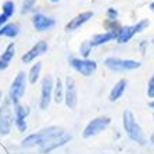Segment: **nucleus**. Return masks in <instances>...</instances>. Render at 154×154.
<instances>
[{
	"label": "nucleus",
	"mask_w": 154,
	"mask_h": 154,
	"mask_svg": "<svg viewBox=\"0 0 154 154\" xmlns=\"http://www.w3.org/2000/svg\"><path fill=\"white\" fill-rule=\"evenodd\" d=\"M110 122H111V119L108 117H99V118L92 119L83 131V137H92L99 135L110 125Z\"/></svg>",
	"instance_id": "39448f33"
},
{
	"label": "nucleus",
	"mask_w": 154,
	"mask_h": 154,
	"mask_svg": "<svg viewBox=\"0 0 154 154\" xmlns=\"http://www.w3.org/2000/svg\"><path fill=\"white\" fill-rule=\"evenodd\" d=\"M119 32H106V33H99L92 39V42H89L90 46H100V45H104V43L110 42L112 39H117Z\"/></svg>",
	"instance_id": "2eb2a0df"
},
{
	"label": "nucleus",
	"mask_w": 154,
	"mask_h": 154,
	"mask_svg": "<svg viewBox=\"0 0 154 154\" xmlns=\"http://www.w3.org/2000/svg\"><path fill=\"white\" fill-rule=\"evenodd\" d=\"M32 22H33V26L36 28V31H40V32H43V31H46V29L51 28V26L54 25L53 20L45 17L43 14H36L35 17H33Z\"/></svg>",
	"instance_id": "ddd939ff"
},
{
	"label": "nucleus",
	"mask_w": 154,
	"mask_h": 154,
	"mask_svg": "<svg viewBox=\"0 0 154 154\" xmlns=\"http://www.w3.org/2000/svg\"><path fill=\"white\" fill-rule=\"evenodd\" d=\"M147 25H149V21L147 20H143V21L137 22L136 25L133 26H125V28H121V31H119L118 36H117V40H118V43H126L129 42V40L133 38V35L137 32H142L144 28H147Z\"/></svg>",
	"instance_id": "0eeeda50"
},
{
	"label": "nucleus",
	"mask_w": 154,
	"mask_h": 154,
	"mask_svg": "<svg viewBox=\"0 0 154 154\" xmlns=\"http://www.w3.org/2000/svg\"><path fill=\"white\" fill-rule=\"evenodd\" d=\"M14 53H15L14 43H11V45H8V47L6 49V51L3 53V56L0 57V61H2V63H4V64L10 63V60H11L13 57H14Z\"/></svg>",
	"instance_id": "a211bd4d"
},
{
	"label": "nucleus",
	"mask_w": 154,
	"mask_h": 154,
	"mask_svg": "<svg viewBox=\"0 0 154 154\" xmlns=\"http://www.w3.org/2000/svg\"><path fill=\"white\" fill-rule=\"evenodd\" d=\"M46 50H47V43L43 42V40H40V42L36 43L28 53H25L24 56H22V61H24L25 64H28V63H31L33 58H36L38 56H40V54H43Z\"/></svg>",
	"instance_id": "9b49d317"
},
{
	"label": "nucleus",
	"mask_w": 154,
	"mask_h": 154,
	"mask_svg": "<svg viewBox=\"0 0 154 154\" xmlns=\"http://www.w3.org/2000/svg\"><path fill=\"white\" fill-rule=\"evenodd\" d=\"M125 88H126V81H125V79L118 81V82L114 85V88H112L111 93H110V100H111V101L118 100L119 97L122 96V93L125 92Z\"/></svg>",
	"instance_id": "dca6fc26"
},
{
	"label": "nucleus",
	"mask_w": 154,
	"mask_h": 154,
	"mask_svg": "<svg viewBox=\"0 0 154 154\" xmlns=\"http://www.w3.org/2000/svg\"><path fill=\"white\" fill-rule=\"evenodd\" d=\"M93 17V13H90V11H86V13H82V14L76 15L74 20H71V21L67 24V26H65V29L67 31H74V29L79 28L81 25H83L85 22H88L90 20V18Z\"/></svg>",
	"instance_id": "f8f14e48"
},
{
	"label": "nucleus",
	"mask_w": 154,
	"mask_h": 154,
	"mask_svg": "<svg viewBox=\"0 0 154 154\" xmlns=\"http://www.w3.org/2000/svg\"><path fill=\"white\" fill-rule=\"evenodd\" d=\"M18 25L15 24H8V25H4L0 28V35H4V36H8V38H14V36L18 35Z\"/></svg>",
	"instance_id": "f3484780"
},
{
	"label": "nucleus",
	"mask_w": 154,
	"mask_h": 154,
	"mask_svg": "<svg viewBox=\"0 0 154 154\" xmlns=\"http://www.w3.org/2000/svg\"><path fill=\"white\" fill-rule=\"evenodd\" d=\"M0 99H2V92H0Z\"/></svg>",
	"instance_id": "72a5a7b5"
},
{
	"label": "nucleus",
	"mask_w": 154,
	"mask_h": 154,
	"mask_svg": "<svg viewBox=\"0 0 154 154\" xmlns=\"http://www.w3.org/2000/svg\"><path fill=\"white\" fill-rule=\"evenodd\" d=\"M150 106H151V107L154 108V100H153V101H151V103H150Z\"/></svg>",
	"instance_id": "2f4dec72"
},
{
	"label": "nucleus",
	"mask_w": 154,
	"mask_h": 154,
	"mask_svg": "<svg viewBox=\"0 0 154 154\" xmlns=\"http://www.w3.org/2000/svg\"><path fill=\"white\" fill-rule=\"evenodd\" d=\"M51 2H58V0H51Z\"/></svg>",
	"instance_id": "473e14b6"
},
{
	"label": "nucleus",
	"mask_w": 154,
	"mask_h": 154,
	"mask_svg": "<svg viewBox=\"0 0 154 154\" xmlns=\"http://www.w3.org/2000/svg\"><path fill=\"white\" fill-rule=\"evenodd\" d=\"M90 45L89 43H85V45H83L82 47H81V53L83 54V56H85V57H88V54H89V49H90Z\"/></svg>",
	"instance_id": "bb28decb"
},
{
	"label": "nucleus",
	"mask_w": 154,
	"mask_h": 154,
	"mask_svg": "<svg viewBox=\"0 0 154 154\" xmlns=\"http://www.w3.org/2000/svg\"><path fill=\"white\" fill-rule=\"evenodd\" d=\"M35 6V0H25L24 4H22V14H25L28 11H31Z\"/></svg>",
	"instance_id": "5701e85b"
},
{
	"label": "nucleus",
	"mask_w": 154,
	"mask_h": 154,
	"mask_svg": "<svg viewBox=\"0 0 154 154\" xmlns=\"http://www.w3.org/2000/svg\"><path fill=\"white\" fill-rule=\"evenodd\" d=\"M64 135L63 129L61 128H56V126H51V128L47 129H42L40 132L35 133V135H29L26 139H24L22 142V146L24 147H33V146H43L46 144L49 140H51L53 137H57Z\"/></svg>",
	"instance_id": "f257e3e1"
},
{
	"label": "nucleus",
	"mask_w": 154,
	"mask_h": 154,
	"mask_svg": "<svg viewBox=\"0 0 154 154\" xmlns=\"http://www.w3.org/2000/svg\"><path fill=\"white\" fill-rule=\"evenodd\" d=\"M29 110L26 107H22V106H17V108H15V118H24L25 119V117L28 115Z\"/></svg>",
	"instance_id": "4be33fe9"
},
{
	"label": "nucleus",
	"mask_w": 154,
	"mask_h": 154,
	"mask_svg": "<svg viewBox=\"0 0 154 154\" xmlns=\"http://www.w3.org/2000/svg\"><path fill=\"white\" fill-rule=\"evenodd\" d=\"M6 21H7V17H6L4 14H2V15H0V28L6 24Z\"/></svg>",
	"instance_id": "cd10ccee"
},
{
	"label": "nucleus",
	"mask_w": 154,
	"mask_h": 154,
	"mask_svg": "<svg viewBox=\"0 0 154 154\" xmlns=\"http://www.w3.org/2000/svg\"><path fill=\"white\" fill-rule=\"evenodd\" d=\"M3 68H7V64H4V63L0 61V69H3Z\"/></svg>",
	"instance_id": "c85d7f7f"
},
{
	"label": "nucleus",
	"mask_w": 154,
	"mask_h": 154,
	"mask_svg": "<svg viewBox=\"0 0 154 154\" xmlns=\"http://www.w3.org/2000/svg\"><path fill=\"white\" fill-rule=\"evenodd\" d=\"M13 125V108H11V100L4 99L3 106L0 108V133L8 135Z\"/></svg>",
	"instance_id": "7ed1b4c3"
},
{
	"label": "nucleus",
	"mask_w": 154,
	"mask_h": 154,
	"mask_svg": "<svg viewBox=\"0 0 154 154\" xmlns=\"http://www.w3.org/2000/svg\"><path fill=\"white\" fill-rule=\"evenodd\" d=\"M3 14L7 18L14 14V3L13 2H6L3 4Z\"/></svg>",
	"instance_id": "412c9836"
},
{
	"label": "nucleus",
	"mask_w": 154,
	"mask_h": 154,
	"mask_svg": "<svg viewBox=\"0 0 154 154\" xmlns=\"http://www.w3.org/2000/svg\"><path fill=\"white\" fill-rule=\"evenodd\" d=\"M51 93H53V78L50 75L45 76L42 82V97H40V108L46 110L50 104Z\"/></svg>",
	"instance_id": "9d476101"
},
{
	"label": "nucleus",
	"mask_w": 154,
	"mask_h": 154,
	"mask_svg": "<svg viewBox=\"0 0 154 154\" xmlns=\"http://www.w3.org/2000/svg\"><path fill=\"white\" fill-rule=\"evenodd\" d=\"M15 125H17L20 132H25L26 131V122L24 118H15Z\"/></svg>",
	"instance_id": "b1692460"
},
{
	"label": "nucleus",
	"mask_w": 154,
	"mask_h": 154,
	"mask_svg": "<svg viewBox=\"0 0 154 154\" xmlns=\"http://www.w3.org/2000/svg\"><path fill=\"white\" fill-rule=\"evenodd\" d=\"M107 15H108V20H112V21H114L115 18H117V15H118V13H117V10H114V8H108Z\"/></svg>",
	"instance_id": "a878e982"
},
{
	"label": "nucleus",
	"mask_w": 154,
	"mask_h": 154,
	"mask_svg": "<svg viewBox=\"0 0 154 154\" xmlns=\"http://www.w3.org/2000/svg\"><path fill=\"white\" fill-rule=\"evenodd\" d=\"M150 8H151V11H154V3L150 4Z\"/></svg>",
	"instance_id": "c756f323"
},
{
	"label": "nucleus",
	"mask_w": 154,
	"mask_h": 154,
	"mask_svg": "<svg viewBox=\"0 0 154 154\" xmlns=\"http://www.w3.org/2000/svg\"><path fill=\"white\" fill-rule=\"evenodd\" d=\"M147 94H149V97H151V99H154V76L149 81V86H147Z\"/></svg>",
	"instance_id": "393cba45"
},
{
	"label": "nucleus",
	"mask_w": 154,
	"mask_h": 154,
	"mask_svg": "<svg viewBox=\"0 0 154 154\" xmlns=\"http://www.w3.org/2000/svg\"><path fill=\"white\" fill-rule=\"evenodd\" d=\"M69 64H71L72 68L76 69V71H78L79 74H82L83 76H90L97 68V65L94 61L81 60V58H71Z\"/></svg>",
	"instance_id": "6e6552de"
},
{
	"label": "nucleus",
	"mask_w": 154,
	"mask_h": 154,
	"mask_svg": "<svg viewBox=\"0 0 154 154\" xmlns=\"http://www.w3.org/2000/svg\"><path fill=\"white\" fill-rule=\"evenodd\" d=\"M40 69H42V65L40 63H36V65H33L31 72H29V82L31 83H35L39 78V74H40Z\"/></svg>",
	"instance_id": "6ab92c4d"
},
{
	"label": "nucleus",
	"mask_w": 154,
	"mask_h": 154,
	"mask_svg": "<svg viewBox=\"0 0 154 154\" xmlns=\"http://www.w3.org/2000/svg\"><path fill=\"white\" fill-rule=\"evenodd\" d=\"M151 142H153V144H154V133L151 135Z\"/></svg>",
	"instance_id": "7c9ffc66"
},
{
	"label": "nucleus",
	"mask_w": 154,
	"mask_h": 154,
	"mask_svg": "<svg viewBox=\"0 0 154 154\" xmlns=\"http://www.w3.org/2000/svg\"><path fill=\"white\" fill-rule=\"evenodd\" d=\"M124 128H125L128 136L136 142L139 144H144L146 143V139H144V135H143V131L142 128L139 126L136 121H135V117L131 111H125L124 112Z\"/></svg>",
	"instance_id": "f03ea898"
},
{
	"label": "nucleus",
	"mask_w": 154,
	"mask_h": 154,
	"mask_svg": "<svg viewBox=\"0 0 154 154\" xmlns=\"http://www.w3.org/2000/svg\"><path fill=\"white\" fill-rule=\"evenodd\" d=\"M71 139V136H68V135H61V136H57V137H53L51 140H49L46 144H43V153H49L50 150H53V149H56L57 146H61V144L67 143L68 140Z\"/></svg>",
	"instance_id": "4468645a"
},
{
	"label": "nucleus",
	"mask_w": 154,
	"mask_h": 154,
	"mask_svg": "<svg viewBox=\"0 0 154 154\" xmlns=\"http://www.w3.org/2000/svg\"><path fill=\"white\" fill-rule=\"evenodd\" d=\"M65 103L68 106V108H75L76 101H78V93H76V85L74 78L67 76L65 79Z\"/></svg>",
	"instance_id": "1a4fd4ad"
},
{
	"label": "nucleus",
	"mask_w": 154,
	"mask_h": 154,
	"mask_svg": "<svg viewBox=\"0 0 154 154\" xmlns=\"http://www.w3.org/2000/svg\"><path fill=\"white\" fill-rule=\"evenodd\" d=\"M106 67L112 71H118V72H124V71H131V69H136L140 67L139 61H133V60H121L117 57H108L107 60L104 61Z\"/></svg>",
	"instance_id": "20e7f679"
},
{
	"label": "nucleus",
	"mask_w": 154,
	"mask_h": 154,
	"mask_svg": "<svg viewBox=\"0 0 154 154\" xmlns=\"http://www.w3.org/2000/svg\"><path fill=\"white\" fill-rule=\"evenodd\" d=\"M64 99V93H63V85H61V81L57 79V83H56V89H54V100L56 103H61Z\"/></svg>",
	"instance_id": "aec40b11"
},
{
	"label": "nucleus",
	"mask_w": 154,
	"mask_h": 154,
	"mask_svg": "<svg viewBox=\"0 0 154 154\" xmlns=\"http://www.w3.org/2000/svg\"><path fill=\"white\" fill-rule=\"evenodd\" d=\"M25 86H26L25 72H20L17 75V78L14 79V82H13L11 89H10V100L14 101V104H17L18 101L21 100V97L24 96Z\"/></svg>",
	"instance_id": "423d86ee"
}]
</instances>
